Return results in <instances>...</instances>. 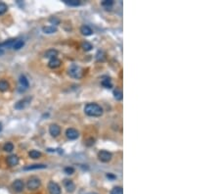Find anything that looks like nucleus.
Returning a JSON list of instances; mask_svg holds the SVG:
<instances>
[{
    "instance_id": "27",
    "label": "nucleus",
    "mask_w": 220,
    "mask_h": 194,
    "mask_svg": "<svg viewBox=\"0 0 220 194\" xmlns=\"http://www.w3.org/2000/svg\"><path fill=\"white\" fill-rule=\"evenodd\" d=\"M7 10H8V6H7V4H5L4 2H0V15L5 14L7 12Z\"/></svg>"
},
{
    "instance_id": "14",
    "label": "nucleus",
    "mask_w": 220,
    "mask_h": 194,
    "mask_svg": "<svg viewBox=\"0 0 220 194\" xmlns=\"http://www.w3.org/2000/svg\"><path fill=\"white\" fill-rule=\"evenodd\" d=\"M80 33L83 35H85V36H88V35H91L92 33H93V30H92V29L89 26L84 25V26L80 28Z\"/></svg>"
},
{
    "instance_id": "6",
    "label": "nucleus",
    "mask_w": 220,
    "mask_h": 194,
    "mask_svg": "<svg viewBox=\"0 0 220 194\" xmlns=\"http://www.w3.org/2000/svg\"><path fill=\"white\" fill-rule=\"evenodd\" d=\"M48 191L50 194H61V187L55 181H49L48 183Z\"/></svg>"
},
{
    "instance_id": "3",
    "label": "nucleus",
    "mask_w": 220,
    "mask_h": 194,
    "mask_svg": "<svg viewBox=\"0 0 220 194\" xmlns=\"http://www.w3.org/2000/svg\"><path fill=\"white\" fill-rule=\"evenodd\" d=\"M40 185H41L40 179L38 178H35V176L30 178L27 182V188L28 190H36L40 187Z\"/></svg>"
},
{
    "instance_id": "34",
    "label": "nucleus",
    "mask_w": 220,
    "mask_h": 194,
    "mask_svg": "<svg viewBox=\"0 0 220 194\" xmlns=\"http://www.w3.org/2000/svg\"><path fill=\"white\" fill-rule=\"evenodd\" d=\"M3 54H4V50H3V49H1V48H0V56H2Z\"/></svg>"
},
{
    "instance_id": "4",
    "label": "nucleus",
    "mask_w": 220,
    "mask_h": 194,
    "mask_svg": "<svg viewBox=\"0 0 220 194\" xmlns=\"http://www.w3.org/2000/svg\"><path fill=\"white\" fill-rule=\"evenodd\" d=\"M31 99H33L31 97H24L23 99L18 101L14 107H15V109H17V110H23V109L27 108V106L30 105Z\"/></svg>"
},
{
    "instance_id": "28",
    "label": "nucleus",
    "mask_w": 220,
    "mask_h": 194,
    "mask_svg": "<svg viewBox=\"0 0 220 194\" xmlns=\"http://www.w3.org/2000/svg\"><path fill=\"white\" fill-rule=\"evenodd\" d=\"M111 194H123V190L121 186H116L111 191Z\"/></svg>"
},
{
    "instance_id": "20",
    "label": "nucleus",
    "mask_w": 220,
    "mask_h": 194,
    "mask_svg": "<svg viewBox=\"0 0 220 194\" xmlns=\"http://www.w3.org/2000/svg\"><path fill=\"white\" fill-rule=\"evenodd\" d=\"M41 152L38 150H30L28 152V156H30L31 159H39L41 157Z\"/></svg>"
},
{
    "instance_id": "17",
    "label": "nucleus",
    "mask_w": 220,
    "mask_h": 194,
    "mask_svg": "<svg viewBox=\"0 0 220 194\" xmlns=\"http://www.w3.org/2000/svg\"><path fill=\"white\" fill-rule=\"evenodd\" d=\"M101 84L105 88H112L113 87V83H112V80L110 79L109 77H103L102 82H101Z\"/></svg>"
},
{
    "instance_id": "10",
    "label": "nucleus",
    "mask_w": 220,
    "mask_h": 194,
    "mask_svg": "<svg viewBox=\"0 0 220 194\" xmlns=\"http://www.w3.org/2000/svg\"><path fill=\"white\" fill-rule=\"evenodd\" d=\"M6 162H7V164L10 166V167H15V166H17L18 164H19L20 159H19V157L17 156V155H10L9 157H7Z\"/></svg>"
},
{
    "instance_id": "29",
    "label": "nucleus",
    "mask_w": 220,
    "mask_h": 194,
    "mask_svg": "<svg viewBox=\"0 0 220 194\" xmlns=\"http://www.w3.org/2000/svg\"><path fill=\"white\" fill-rule=\"evenodd\" d=\"M101 4H102V6H104L107 9H109L113 5V0H104V1H102Z\"/></svg>"
},
{
    "instance_id": "31",
    "label": "nucleus",
    "mask_w": 220,
    "mask_h": 194,
    "mask_svg": "<svg viewBox=\"0 0 220 194\" xmlns=\"http://www.w3.org/2000/svg\"><path fill=\"white\" fill-rule=\"evenodd\" d=\"M96 57H97L98 61H104L105 60V53L103 51H98Z\"/></svg>"
},
{
    "instance_id": "9",
    "label": "nucleus",
    "mask_w": 220,
    "mask_h": 194,
    "mask_svg": "<svg viewBox=\"0 0 220 194\" xmlns=\"http://www.w3.org/2000/svg\"><path fill=\"white\" fill-rule=\"evenodd\" d=\"M12 187L16 192H22L24 188V183L23 181H21V179H16V181L13 182Z\"/></svg>"
},
{
    "instance_id": "24",
    "label": "nucleus",
    "mask_w": 220,
    "mask_h": 194,
    "mask_svg": "<svg viewBox=\"0 0 220 194\" xmlns=\"http://www.w3.org/2000/svg\"><path fill=\"white\" fill-rule=\"evenodd\" d=\"M3 150L5 152H12L14 150V144L12 142H6L3 146Z\"/></svg>"
},
{
    "instance_id": "23",
    "label": "nucleus",
    "mask_w": 220,
    "mask_h": 194,
    "mask_svg": "<svg viewBox=\"0 0 220 194\" xmlns=\"http://www.w3.org/2000/svg\"><path fill=\"white\" fill-rule=\"evenodd\" d=\"M20 84L21 85H22L23 87H24V88H27L28 87V85H30V83H28V80H27V79L24 76H21L20 77Z\"/></svg>"
},
{
    "instance_id": "8",
    "label": "nucleus",
    "mask_w": 220,
    "mask_h": 194,
    "mask_svg": "<svg viewBox=\"0 0 220 194\" xmlns=\"http://www.w3.org/2000/svg\"><path fill=\"white\" fill-rule=\"evenodd\" d=\"M49 133L53 136V137H57L60 135V133H61V128H60L59 125H57V123H52L49 126Z\"/></svg>"
},
{
    "instance_id": "32",
    "label": "nucleus",
    "mask_w": 220,
    "mask_h": 194,
    "mask_svg": "<svg viewBox=\"0 0 220 194\" xmlns=\"http://www.w3.org/2000/svg\"><path fill=\"white\" fill-rule=\"evenodd\" d=\"M64 171H65L67 175H73L74 172V169L73 167H66L65 169H64Z\"/></svg>"
},
{
    "instance_id": "2",
    "label": "nucleus",
    "mask_w": 220,
    "mask_h": 194,
    "mask_svg": "<svg viewBox=\"0 0 220 194\" xmlns=\"http://www.w3.org/2000/svg\"><path fill=\"white\" fill-rule=\"evenodd\" d=\"M70 77H72L73 79H76V80H79L81 77H83V69L79 67V65L76 64H73L70 66L69 68V71H68Z\"/></svg>"
},
{
    "instance_id": "5",
    "label": "nucleus",
    "mask_w": 220,
    "mask_h": 194,
    "mask_svg": "<svg viewBox=\"0 0 220 194\" xmlns=\"http://www.w3.org/2000/svg\"><path fill=\"white\" fill-rule=\"evenodd\" d=\"M113 158V154L111 152H109L107 150H101L100 152L98 153V159L103 163H107L110 162Z\"/></svg>"
},
{
    "instance_id": "22",
    "label": "nucleus",
    "mask_w": 220,
    "mask_h": 194,
    "mask_svg": "<svg viewBox=\"0 0 220 194\" xmlns=\"http://www.w3.org/2000/svg\"><path fill=\"white\" fill-rule=\"evenodd\" d=\"M113 95H115V98L116 100H119V101H120V100H122V91H121V89H119V88H116V89H115L113 90Z\"/></svg>"
},
{
    "instance_id": "21",
    "label": "nucleus",
    "mask_w": 220,
    "mask_h": 194,
    "mask_svg": "<svg viewBox=\"0 0 220 194\" xmlns=\"http://www.w3.org/2000/svg\"><path fill=\"white\" fill-rule=\"evenodd\" d=\"M15 40L16 39H14V38H11V39H8L4 42H0V48L2 49V47H12Z\"/></svg>"
},
{
    "instance_id": "11",
    "label": "nucleus",
    "mask_w": 220,
    "mask_h": 194,
    "mask_svg": "<svg viewBox=\"0 0 220 194\" xmlns=\"http://www.w3.org/2000/svg\"><path fill=\"white\" fill-rule=\"evenodd\" d=\"M47 166L44 164H33V165H28L24 167V171H33V170H42V169H46Z\"/></svg>"
},
{
    "instance_id": "15",
    "label": "nucleus",
    "mask_w": 220,
    "mask_h": 194,
    "mask_svg": "<svg viewBox=\"0 0 220 194\" xmlns=\"http://www.w3.org/2000/svg\"><path fill=\"white\" fill-rule=\"evenodd\" d=\"M57 56H58V51H57L56 49H49V50L46 51L44 54L45 58H50V59L57 58Z\"/></svg>"
},
{
    "instance_id": "26",
    "label": "nucleus",
    "mask_w": 220,
    "mask_h": 194,
    "mask_svg": "<svg viewBox=\"0 0 220 194\" xmlns=\"http://www.w3.org/2000/svg\"><path fill=\"white\" fill-rule=\"evenodd\" d=\"M64 2L69 6H79L81 3L79 0H64Z\"/></svg>"
},
{
    "instance_id": "35",
    "label": "nucleus",
    "mask_w": 220,
    "mask_h": 194,
    "mask_svg": "<svg viewBox=\"0 0 220 194\" xmlns=\"http://www.w3.org/2000/svg\"><path fill=\"white\" fill-rule=\"evenodd\" d=\"M2 129H3V126H2V123H0V132H1V130H2Z\"/></svg>"
},
{
    "instance_id": "19",
    "label": "nucleus",
    "mask_w": 220,
    "mask_h": 194,
    "mask_svg": "<svg viewBox=\"0 0 220 194\" xmlns=\"http://www.w3.org/2000/svg\"><path fill=\"white\" fill-rule=\"evenodd\" d=\"M24 45V41L22 40V39H16L15 42H14L12 48L14 50H20L21 48H23Z\"/></svg>"
},
{
    "instance_id": "30",
    "label": "nucleus",
    "mask_w": 220,
    "mask_h": 194,
    "mask_svg": "<svg viewBox=\"0 0 220 194\" xmlns=\"http://www.w3.org/2000/svg\"><path fill=\"white\" fill-rule=\"evenodd\" d=\"M49 22H50L52 25H55V27H56V26H58V25L60 24V20L57 17L53 16V17L50 18V19H49Z\"/></svg>"
},
{
    "instance_id": "13",
    "label": "nucleus",
    "mask_w": 220,
    "mask_h": 194,
    "mask_svg": "<svg viewBox=\"0 0 220 194\" xmlns=\"http://www.w3.org/2000/svg\"><path fill=\"white\" fill-rule=\"evenodd\" d=\"M62 65V61L58 58H53V59H50V61L48 62V67L50 69H56V68H59L60 66Z\"/></svg>"
},
{
    "instance_id": "1",
    "label": "nucleus",
    "mask_w": 220,
    "mask_h": 194,
    "mask_svg": "<svg viewBox=\"0 0 220 194\" xmlns=\"http://www.w3.org/2000/svg\"><path fill=\"white\" fill-rule=\"evenodd\" d=\"M84 113L89 117H101L104 110L97 103H88L84 107Z\"/></svg>"
},
{
    "instance_id": "33",
    "label": "nucleus",
    "mask_w": 220,
    "mask_h": 194,
    "mask_svg": "<svg viewBox=\"0 0 220 194\" xmlns=\"http://www.w3.org/2000/svg\"><path fill=\"white\" fill-rule=\"evenodd\" d=\"M107 178H116V176H115V175H113L112 174H108V175H107Z\"/></svg>"
},
{
    "instance_id": "12",
    "label": "nucleus",
    "mask_w": 220,
    "mask_h": 194,
    "mask_svg": "<svg viewBox=\"0 0 220 194\" xmlns=\"http://www.w3.org/2000/svg\"><path fill=\"white\" fill-rule=\"evenodd\" d=\"M64 186H65V188L67 189V191L70 193H73L74 190H76V184H74L73 181H70V179H65V181H64Z\"/></svg>"
},
{
    "instance_id": "25",
    "label": "nucleus",
    "mask_w": 220,
    "mask_h": 194,
    "mask_svg": "<svg viewBox=\"0 0 220 194\" xmlns=\"http://www.w3.org/2000/svg\"><path fill=\"white\" fill-rule=\"evenodd\" d=\"M81 47H82V49L85 51H90V50H92V48H93V45H92L90 42L84 41V42H82V44H81Z\"/></svg>"
},
{
    "instance_id": "16",
    "label": "nucleus",
    "mask_w": 220,
    "mask_h": 194,
    "mask_svg": "<svg viewBox=\"0 0 220 194\" xmlns=\"http://www.w3.org/2000/svg\"><path fill=\"white\" fill-rule=\"evenodd\" d=\"M42 30L46 34H52L57 33V28L55 26H46L42 28Z\"/></svg>"
},
{
    "instance_id": "36",
    "label": "nucleus",
    "mask_w": 220,
    "mask_h": 194,
    "mask_svg": "<svg viewBox=\"0 0 220 194\" xmlns=\"http://www.w3.org/2000/svg\"><path fill=\"white\" fill-rule=\"evenodd\" d=\"M89 194H97V193H89Z\"/></svg>"
},
{
    "instance_id": "18",
    "label": "nucleus",
    "mask_w": 220,
    "mask_h": 194,
    "mask_svg": "<svg viewBox=\"0 0 220 194\" xmlns=\"http://www.w3.org/2000/svg\"><path fill=\"white\" fill-rule=\"evenodd\" d=\"M9 87H10V84L7 80H0V91H1V92H5V91L9 89Z\"/></svg>"
},
{
    "instance_id": "7",
    "label": "nucleus",
    "mask_w": 220,
    "mask_h": 194,
    "mask_svg": "<svg viewBox=\"0 0 220 194\" xmlns=\"http://www.w3.org/2000/svg\"><path fill=\"white\" fill-rule=\"evenodd\" d=\"M66 136L68 137L69 139H70V140H74V139H76V138H79V132H77L76 129L70 128V129H68L66 130Z\"/></svg>"
}]
</instances>
